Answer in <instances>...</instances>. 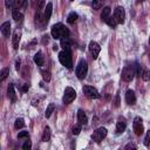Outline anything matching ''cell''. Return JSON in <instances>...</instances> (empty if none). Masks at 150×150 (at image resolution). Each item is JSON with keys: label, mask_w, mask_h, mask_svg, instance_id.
<instances>
[{"label": "cell", "mask_w": 150, "mask_h": 150, "mask_svg": "<svg viewBox=\"0 0 150 150\" xmlns=\"http://www.w3.org/2000/svg\"><path fill=\"white\" fill-rule=\"evenodd\" d=\"M50 34L55 40H59V39H62L64 36H69V29L63 23L59 22V23L53 25V27L50 29Z\"/></svg>", "instance_id": "1"}, {"label": "cell", "mask_w": 150, "mask_h": 150, "mask_svg": "<svg viewBox=\"0 0 150 150\" xmlns=\"http://www.w3.org/2000/svg\"><path fill=\"white\" fill-rule=\"evenodd\" d=\"M59 61L66 68L71 69V67H73V60H71L70 50H62V52H60L59 53Z\"/></svg>", "instance_id": "2"}, {"label": "cell", "mask_w": 150, "mask_h": 150, "mask_svg": "<svg viewBox=\"0 0 150 150\" xmlns=\"http://www.w3.org/2000/svg\"><path fill=\"white\" fill-rule=\"evenodd\" d=\"M87 73H88V63L84 59H81L76 66V69H75V74L77 76V79L80 80H83L86 76H87Z\"/></svg>", "instance_id": "3"}, {"label": "cell", "mask_w": 150, "mask_h": 150, "mask_svg": "<svg viewBox=\"0 0 150 150\" xmlns=\"http://www.w3.org/2000/svg\"><path fill=\"white\" fill-rule=\"evenodd\" d=\"M135 75H136V73H135V66H131V64L125 66L123 68V70H122V79L125 82H130L134 79Z\"/></svg>", "instance_id": "4"}, {"label": "cell", "mask_w": 150, "mask_h": 150, "mask_svg": "<svg viewBox=\"0 0 150 150\" xmlns=\"http://www.w3.org/2000/svg\"><path fill=\"white\" fill-rule=\"evenodd\" d=\"M75 98H76V91H75L71 87H67V88L64 89V94H63V98H62L63 103H64V104H69V103H71Z\"/></svg>", "instance_id": "5"}, {"label": "cell", "mask_w": 150, "mask_h": 150, "mask_svg": "<svg viewBox=\"0 0 150 150\" xmlns=\"http://www.w3.org/2000/svg\"><path fill=\"white\" fill-rule=\"evenodd\" d=\"M107 134H108V130H107L105 128L101 127V128L96 129V130L91 134V139H93V141H95L96 143H100V142H101V141L107 136Z\"/></svg>", "instance_id": "6"}, {"label": "cell", "mask_w": 150, "mask_h": 150, "mask_svg": "<svg viewBox=\"0 0 150 150\" xmlns=\"http://www.w3.org/2000/svg\"><path fill=\"white\" fill-rule=\"evenodd\" d=\"M82 90H83V94H84L88 98L95 100V98H98V97H100V94H98L97 89L94 88V87H91V86H83Z\"/></svg>", "instance_id": "7"}, {"label": "cell", "mask_w": 150, "mask_h": 150, "mask_svg": "<svg viewBox=\"0 0 150 150\" xmlns=\"http://www.w3.org/2000/svg\"><path fill=\"white\" fill-rule=\"evenodd\" d=\"M114 18L117 23H123L125 21V11L122 6H117L114 11Z\"/></svg>", "instance_id": "8"}, {"label": "cell", "mask_w": 150, "mask_h": 150, "mask_svg": "<svg viewBox=\"0 0 150 150\" xmlns=\"http://www.w3.org/2000/svg\"><path fill=\"white\" fill-rule=\"evenodd\" d=\"M132 128H134V131H135V134H136L137 136H141V135L143 134L144 128H143V123H142V118H141V117L137 116V117L134 118Z\"/></svg>", "instance_id": "9"}, {"label": "cell", "mask_w": 150, "mask_h": 150, "mask_svg": "<svg viewBox=\"0 0 150 150\" xmlns=\"http://www.w3.org/2000/svg\"><path fill=\"white\" fill-rule=\"evenodd\" d=\"M89 52L91 53V55H93L94 59H97V56H98V54L101 52L100 45L96 41H90L89 42Z\"/></svg>", "instance_id": "10"}, {"label": "cell", "mask_w": 150, "mask_h": 150, "mask_svg": "<svg viewBox=\"0 0 150 150\" xmlns=\"http://www.w3.org/2000/svg\"><path fill=\"white\" fill-rule=\"evenodd\" d=\"M20 40H21V30L20 29H16L14 32V34H13V38H12V45H13V48L14 49H18L19 48Z\"/></svg>", "instance_id": "11"}, {"label": "cell", "mask_w": 150, "mask_h": 150, "mask_svg": "<svg viewBox=\"0 0 150 150\" xmlns=\"http://www.w3.org/2000/svg\"><path fill=\"white\" fill-rule=\"evenodd\" d=\"M125 102H127L128 104H130V105H132V104L136 103V95H135L134 90L128 89V90L125 91Z\"/></svg>", "instance_id": "12"}, {"label": "cell", "mask_w": 150, "mask_h": 150, "mask_svg": "<svg viewBox=\"0 0 150 150\" xmlns=\"http://www.w3.org/2000/svg\"><path fill=\"white\" fill-rule=\"evenodd\" d=\"M0 29H1V33H2L4 36L9 38V35H11V23H9L8 21L4 22V23L1 25V27H0Z\"/></svg>", "instance_id": "13"}, {"label": "cell", "mask_w": 150, "mask_h": 150, "mask_svg": "<svg viewBox=\"0 0 150 150\" xmlns=\"http://www.w3.org/2000/svg\"><path fill=\"white\" fill-rule=\"evenodd\" d=\"M52 12H53V4L52 2H48L46 5V7H45V19H46V22H48L50 20Z\"/></svg>", "instance_id": "14"}, {"label": "cell", "mask_w": 150, "mask_h": 150, "mask_svg": "<svg viewBox=\"0 0 150 150\" xmlns=\"http://www.w3.org/2000/svg\"><path fill=\"white\" fill-rule=\"evenodd\" d=\"M60 46L62 47L63 50H70V47H71V43H70V40L68 36H64L61 39V42H60Z\"/></svg>", "instance_id": "15"}, {"label": "cell", "mask_w": 150, "mask_h": 150, "mask_svg": "<svg viewBox=\"0 0 150 150\" xmlns=\"http://www.w3.org/2000/svg\"><path fill=\"white\" fill-rule=\"evenodd\" d=\"M34 62L39 66V67H42L43 63H45V56L41 52H38L35 55H34Z\"/></svg>", "instance_id": "16"}, {"label": "cell", "mask_w": 150, "mask_h": 150, "mask_svg": "<svg viewBox=\"0 0 150 150\" xmlns=\"http://www.w3.org/2000/svg\"><path fill=\"white\" fill-rule=\"evenodd\" d=\"M77 122H79L81 125L87 124L88 118H87V116H86V114H84L83 110H79V111H77Z\"/></svg>", "instance_id": "17"}, {"label": "cell", "mask_w": 150, "mask_h": 150, "mask_svg": "<svg viewBox=\"0 0 150 150\" xmlns=\"http://www.w3.org/2000/svg\"><path fill=\"white\" fill-rule=\"evenodd\" d=\"M7 96L9 97V100L12 102H15L16 100V95H15V91H14V86L12 83H9L8 88H7Z\"/></svg>", "instance_id": "18"}, {"label": "cell", "mask_w": 150, "mask_h": 150, "mask_svg": "<svg viewBox=\"0 0 150 150\" xmlns=\"http://www.w3.org/2000/svg\"><path fill=\"white\" fill-rule=\"evenodd\" d=\"M125 129H127V123H125V121H124V120H118V122H117V124H116V131H117V134L124 132Z\"/></svg>", "instance_id": "19"}, {"label": "cell", "mask_w": 150, "mask_h": 150, "mask_svg": "<svg viewBox=\"0 0 150 150\" xmlns=\"http://www.w3.org/2000/svg\"><path fill=\"white\" fill-rule=\"evenodd\" d=\"M110 12H111V8L110 7H103V9H102V12H101V19H102V21H104L105 22V20L110 16Z\"/></svg>", "instance_id": "20"}, {"label": "cell", "mask_w": 150, "mask_h": 150, "mask_svg": "<svg viewBox=\"0 0 150 150\" xmlns=\"http://www.w3.org/2000/svg\"><path fill=\"white\" fill-rule=\"evenodd\" d=\"M12 16H13V19H14L16 22H20V21H22V19H23V14H22L20 11H18V9H13Z\"/></svg>", "instance_id": "21"}, {"label": "cell", "mask_w": 150, "mask_h": 150, "mask_svg": "<svg viewBox=\"0 0 150 150\" xmlns=\"http://www.w3.org/2000/svg\"><path fill=\"white\" fill-rule=\"evenodd\" d=\"M49 138H50V129H49V127H46L43 130V135L41 137V141L47 142V141H49Z\"/></svg>", "instance_id": "22"}, {"label": "cell", "mask_w": 150, "mask_h": 150, "mask_svg": "<svg viewBox=\"0 0 150 150\" xmlns=\"http://www.w3.org/2000/svg\"><path fill=\"white\" fill-rule=\"evenodd\" d=\"M77 14L75 13V12H71V13H69L68 14V18H67V22L68 23H70V25H73V23H75V21L77 20Z\"/></svg>", "instance_id": "23"}, {"label": "cell", "mask_w": 150, "mask_h": 150, "mask_svg": "<svg viewBox=\"0 0 150 150\" xmlns=\"http://www.w3.org/2000/svg\"><path fill=\"white\" fill-rule=\"evenodd\" d=\"M91 7L93 9L97 11V9H101L103 7V1L102 0H93L91 1Z\"/></svg>", "instance_id": "24"}, {"label": "cell", "mask_w": 150, "mask_h": 150, "mask_svg": "<svg viewBox=\"0 0 150 150\" xmlns=\"http://www.w3.org/2000/svg\"><path fill=\"white\" fill-rule=\"evenodd\" d=\"M55 110V104L54 103H49L48 104V107H47V109H46V112H45V116L48 118V117H50V115L53 114V111Z\"/></svg>", "instance_id": "25"}, {"label": "cell", "mask_w": 150, "mask_h": 150, "mask_svg": "<svg viewBox=\"0 0 150 150\" xmlns=\"http://www.w3.org/2000/svg\"><path fill=\"white\" fill-rule=\"evenodd\" d=\"M25 127V121H23V118H16L15 120V122H14V128L18 130V129H21V128H23Z\"/></svg>", "instance_id": "26"}, {"label": "cell", "mask_w": 150, "mask_h": 150, "mask_svg": "<svg viewBox=\"0 0 150 150\" xmlns=\"http://www.w3.org/2000/svg\"><path fill=\"white\" fill-rule=\"evenodd\" d=\"M8 75H9V68H4V69L1 70V73H0V81H1V82L5 81Z\"/></svg>", "instance_id": "27"}, {"label": "cell", "mask_w": 150, "mask_h": 150, "mask_svg": "<svg viewBox=\"0 0 150 150\" xmlns=\"http://www.w3.org/2000/svg\"><path fill=\"white\" fill-rule=\"evenodd\" d=\"M105 22H107L108 26H110V27H112V28H115V27L117 26V21L115 20L114 16H109V18L105 20Z\"/></svg>", "instance_id": "28"}, {"label": "cell", "mask_w": 150, "mask_h": 150, "mask_svg": "<svg viewBox=\"0 0 150 150\" xmlns=\"http://www.w3.org/2000/svg\"><path fill=\"white\" fill-rule=\"evenodd\" d=\"M141 77H142L144 81H149V80H150V70H149V69H143Z\"/></svg>", "instance_id": "29"}, {"label": "cell", "mask_w": 150, "mask_h": 150, "mask_svg": "<svg viewBox=\"0 0 150 150\" xmlns=\"http://www.w3.org/2000/svg\"><path fill=\"white\" fill-rule=\"evenodd\" d=\"M142 70H143V69H142V66H141L139 63L136 62V63H135V73H136V75L141 77V75H142Z\"/></svg>", "instance_id": "30"}, {"label": "cell", "mask_w": 150, "mask_h": 150, "mask_svg": "<svg viewBox=\"0 0 150 150\" xmlns=\"http://www.w3.org/2000/svg\"><path fill=\"white\" fill-rule=\"evenodd\" d=\"M80 131H81V124L79 123V124H76V125H74L73 127V129H71V132L74 134V135H79L80 134Z\"/></svg>", "instance_id": "31"}, {"label": "cell", "mask_w": 150, "mask_h": 150, "mask_svg": "<svg viewBox=\"0 0 150 150\" xmlns=\"http://www.w3.org/2000/svg\"><path fill=\"white\" fill-rule=\"evenodd\" d=\"M18 138H29V134H28V131H20L19 134H18Z\"/></svg>", "instance_id": "32"}, {"label": "cell", "mask_w": 150, "mask_h": 150, "mask_svg": "<svg viewBox=\"0 0 150 150\" xmlns=\"http://www.w3.org/2000/svg\"><path fill=\"white\" fill-rule=\"evenodd\" d=\"M42 77H43V80L46 81V82H49L50 81V73L49 71H42Z\"/></svg>", "instance_id": "33"}, {"label": "cell", "mask_w": 150, "mask_h": 150, "mask_svg": "<svg viewBox=\"0 0 150 150\" xmlns=\"http://www.w3.org/2000/svg\"><path fill=\"white\" fill-rule=\"evenodd\" d=\"M32 148V143H30V141L29 139H26V142L22 144V149H25V150H29Z\"/></svg>", "instance_id": "34"}, {"label": "cell", "mask_w": 150, "mask_h": 150, "mask_svg": "<svg viewBox=\"0 0 150 150\" xmlns=\"http://www.w3.org/2000/svg\"><path fill=\"white\" fill-rule=\"evenodd\" d=\"M150 144V130L146 131V135H145V138H144V145H149Z\"/></svg>", "instance_id": "35"}, {"label": "cell", "mask_w": 150, "mask_h": 150, "mask_svg": "<svg viewBox=\"0 0 150 150\" xmlns=\"http://www.w3.org/2000/svg\"><path fill=\"white\" fill-rule=\"evenodd\" d=\"M43 7H46V1L45 0H38V11H41Z\"/></svg>", "instance_id": "36"}, {"label": "cell", "mask_w": 150, "mask_h": 150, "mask_svg": "<svg viewBox=\"0 0 150 150\" xmlns=\"http://www.w3.org/2000/svg\"><path fill=\"white\" fill-rule=\"evenodd\" d=\"M13 2H14V0H6V7L7 8H12L13 7Z\"/></svg>", "instance_id": "37"}, {"label": "cell", "mask_w": 150, "mask_h": 150, "mask_svg": "<svg viewBox=\"0 0 150 150\" xmlns=\"http://www.w3.org/2000/svg\"><path fill=\"white\" fill-rule=\"evenodd\" d=\"M28 88H29V84H27V83H26V84L23 86V88H22V90H23V91H27V90H28Z\"/></svg>", "instance_id": "38"}, {"label": "cell", "mask_w": 150, "mask_h": 150, "mask_svg": "<svg viewBox=\"0 0 150 150\" xmlns=\"http://www.w3.org/2000/svg\"><path fill=\"white\" fill-rule=\"evenodd\" d=\"M118 105H120V97L117 95V97H116V107H118Z\"/></svg>", "instance_id": "39"}, {"label": "cell", "mask_w": 150, "mask_h": 150, "mask_svg": "<svg viewBox=\"0 0 150 150\" xmlns=\"http://www.w3.org/2000/svg\"><path fill=\"white\" fill-rule=\"evenodd\" d=\"M19 68H20V61H16V69L19 70Z\"/></svg>", "instance_id": "40"}, {"label": "cell", "mask_w": 150, "mask_h": 150, "mask_svg": "<svg viewBox=\"0 0 150 150\" xmlns=\"http://www.w3.org/2000/svg\"><path fill=\"white\" fill-rule=\"evenodd\" d=\"M125 148H136V146H135V145H132V144H129V145H127Z\"/></svg>", "instance_id": "41"}, {"label": "cell", "mask_w": 150, "mask_h": 150, "mask_svg": "<svg viewBox=\"0 0 150 150\" xmlns=\"http://www.w3.org/2000/svg\"><path fill=\"white\" fill-rule=\"evenodd\" d=\"M138 1H145V0H138Z\"/></svg>", "instance_id": "42"}, {"label": "cell", "mask_w": 150, "mask_h": 150, "mask_svg": "<svg viewBox=\"0 0 150 150\" xmlns=\"http://www.w3.org/2000/svg\"><path fill=\"white\" fill-rule=\"evenodd\" d=\"M149 43H150V39H149Z\"/></svg>", "instance_id": "43"}, {"label": "cell", "mask_w": 150, "mask_h": 150, "mask_svg": "<svg viewBox=\"0 0 150 150\" xmlns=\"http://www.w3.org/2000/svg\"><path fill=\"white\" fill-rule=\"evenodd\" d=\"M70 1H74V0H70Z\"/></svg>", "instance_id": "44"}]
</instances>
